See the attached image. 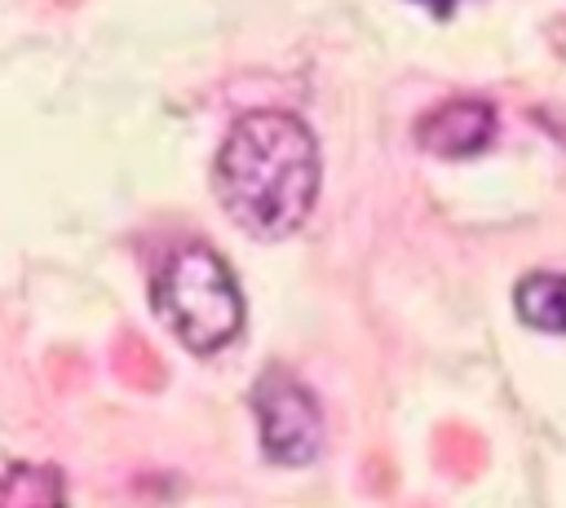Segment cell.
Here are the masks:
<instances>
[{
    "instance_id": "obj_4",
    "label": "cell",
    "mask_w": 566,
    "mask_h": 508,
    "mask_svg": "<svg viewBox=\"0 0 566 508\" xmlns=\"http://www.w3.org/2000/svg\"><path fill=\"white\" fill-rule=\"evenodd\" d=\"M491 133H495V110L478 97L442 102L416 124V141L438 159H469L491 141Z\"/></svg>"
},
{
    "instance_id": "obj_1",
    "label": "cell",
    "mask_w": 566,
    "mask_h": 508,
    "mask_svg": "<svg viewBox=\"0 0 566 508\" xmlns=\"http://www.w3.org/2000/svg\"><path fill=\"white\" fill-rule=\"evenodd\" d=\"M221 208L256 239H287L305 225L318 199L314 133L287 110H248L212 163Z\"/></svg>"
},
{
    "instance_id": "obj_2",
    "label": "cell",
    "mask_w": 566,
    "mask_h": 508,
    "mask_svg": "<svg viewBox=\"0 0 566 508\" xmlns=\"http://www.w3.org/2000/svg\"><path fill=\"white\" fill-rule=\"evenodd\" d=\"M150 300L190 353H217L243 331V292L230 265L203 243L168 256L150 287Z\"/></svg>"
},
{
    "instance_id": "obj_5",
    "label": "cell",
    "mask_w": 566,
    "mask_h": 508,
    "mask_svg": "<svg viewBox=\"0 0 566 508\" xmlns=\"http://www.w3.org/2000/svg\"><path fill=\"white\" fill-rule=\"evenodd\" d=\"M513 309L526 327L566 336V269H531L513 287Z\"/></svg>"
},
{
    "instance_id": "obj_7",
    "label": "cell",
    "mask_w": 566,
    "mask_h": 508,
    "mask_svg": "<svg viewBox=\"0 0 566 508\" xmlns=\"http://www.w3.org/2000/svg\"><path fill=\"white\" fill-rule=\"evenodd\" d=\"M420 4H424V9H433L438 18H447V13L455 9V0H420Z\"/></svg>"
},
{
    "instance_id": "obj_3",
    "label": "cell",
    "mask_w": 566,
    "mask_h": 508,
    "mask_svg": "<svg viewBox=\"0 0 566 508\" xmlns=\"http://www.w3.org/2000/svg\"><path fill=\"white\" fill-rule=\"evenodd\" d=\"M252 411H256V433L261 446L274 464H310L323 446V415L314 393L287 375L283 367L261 371L252 389Z\"/></svg>"
},
{
    "instance_id": "obj_6",
    "label": "cell",
    "mask_w": 566,
    "mask_h": 508,
    "mask_svg": "<svg viewBox=\"0 0 566 508\" xmlns=\"http://www.w3.org/2000/svg\"><path fill=\"white\" fill-rule=\"evenodd\" d=\"M0 508H66V481L53 464H9L0 473Z\"/></svg>"
}]
</instances>
